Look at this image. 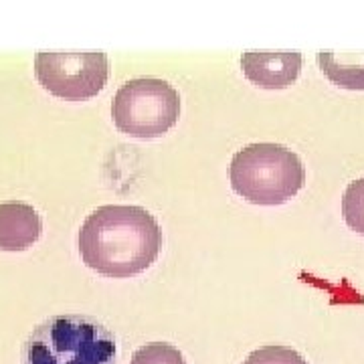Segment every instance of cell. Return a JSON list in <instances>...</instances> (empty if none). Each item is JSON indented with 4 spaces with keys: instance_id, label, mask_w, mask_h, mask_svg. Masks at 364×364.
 <instances>
[{
    "instance_id": "cell-1",
    "label": "cell",
    "mask_w": 364,
    "mask_h": 364,
    "mask_svg": "<svg viewBox=\"0 0 364 364\" xmlns=\"http://www.w3.org/2000/svg\"><path fill=\"white\" fill-rule=\"evenodd\" d=\"M83 263L105 277H132L152 266L162 247L154 215L136 205H103L79 229Z\"/></svg>"
},
{
    "instance_id": "cell-2",
    "label": "cell",
    "mask_w": 364,
    "mask_h": 364,
    "mask_svg": "<svg viewBox=\"0 0 364 364\" xmlns=\"http://www.w3.org/2000/svg\"><path fill=\"white\" fill-rule=\"evenodd\" d=\"M114 334L94 318L51 315L24 342L23 364H116Z\"/></svg>"
},
{
    "instance_id": "cell-3",
    "label": "cell",
    "mask_w": 364,
    "mask_h": 364,
    "mask_svg": "<svg viewBox=\"0 0 364 364\" xmlns=\"http://www.w3.org/2000/svg\"><path fill=\"white\" fill-rule=\"evenodd\" d=\"M229 178L233 191L253 205H284L304 189L306 168L300 156L281 144H249L235 152Z\"/></svg>"
},
{
    "instance_id": "cell-4",
    "label": "cell",
    "mask_w": 364,
    "mask_h": 364,
    "mask_svg": "<svg viewBox=\"0 0 364 364\" xmlns=\"http://www.w3.org/2000/svg\"><path fill=\"white\" fill-rule=\"evenodd\" d=\"M180 116V96L164 79L138 77L118 89L112 103L116 128L132 136L152 140L164 136Z\"/></svg>"
},
{
    "instance_id": "cell-5",
    "label": "cell",
    "mask_w": 364,
    "mask_h": 364,
    "mask_svg": "<svg viewBox=\"0 0 364 364\" xmlns=\"http://www.w3.org/2000/svg\"><path fill=\"white\" fill-rule=\"evenodd\" d=\"M35 75L51 96L81 101L96 97L105 87L110 61L101 51H39L35 57Z\"/></svg>"
},
{
    "instance_id": "cell-6",
    "label": "cell",
    "mask_w": 364,
    "mask_h": 364,
    "mask_svg": "<svg viewBox=\"0 0 364 364\" xmlns=\"http://www.w3.org/2000/svg\"><path fill=\"white\" fill-rule=\"evenodd\" d=\"M245 77L261 89H286L300 77V51H247L241 57Z\"/></svg>"
},
{
    "instance_id": "cell-7",
    "label": "cell",
    "mask_w": 364,
    "mask_h": 364,
    "mask_svg": "<svg viewBox=\"0 0 364 364\" xmlns=\"http://www.w3.org/2000/svg\"><path fill=\"white\" fill-rule=\"evenodd\" d=\"M43 223L39 213L21 200L0 202V249L24 251L39 241Z\"/></svg>"
},
{
    "instance_id": "cell-8",
    "label": "cell",
    "mask_w": 364,
    "mask_h": 364,
    "mask_svg": "<svg viewBox=\"0 0 364 364\" xmlns=\"http://www.w3.org/2000/svg\"><path fill=\"white\" fill-rule=\"evenodd\" d=\"M318 65L322 73L342 89L364 92V59L363 63H348L334 55V51H318Z\"/></svg>"
},
{
    "instance_id": "cell-9",
    "label": "cell",
    "mask_w": 364,
    "mask_h": 364,
    "mask_svg": "<svg viewBox=\"0 0 364 364\" xmlns=\"http://www.w3.org/2000/svg\"><path fill=\"white\" fill-rule=\"evenodd\" d=\"M342 217L352 231L364 235V178L346 187L342 196Z\"/></svg>"
},
{
    "instance_id": "cell-10",
    "label": "cell",
    "mask_w": 364,
    "mask_h": 364,
    "mask_svg": "<svg viewBox=\"0 0 364 364\" xmlns=\"http://www.w3.org/2000/svg\"><path fill=\"white\" fill-rule=\"evenodd\" d=\"M130 364H187L182 352L166 342H152L140 346Z\"/></svg>"
},
{
    "instance_id": "cell-11",
    "label": "cell",
    "mask_w": 364,
    "mask_h": 364,
    "mask_svg": "<svg viewBox=\"0 0 364 364\" xmlns=\"http://www.w3.org/2000/svg\"><path fill=\"white\" fill-rule=\"evenodd\" d=\"M243 364H308V361L290 346H261L253 350Z\"/></svg>"
}]
</instances>
